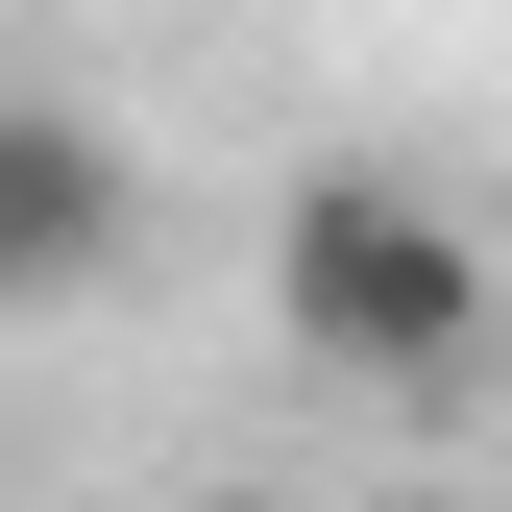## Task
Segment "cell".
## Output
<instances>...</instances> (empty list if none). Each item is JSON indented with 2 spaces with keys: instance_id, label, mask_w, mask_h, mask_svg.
Wrapping results in <instances>:
<instances>
[{
  "instance_id": "1",
  "label": "cell",
  "mask_w": 512,
  "mask_h": 512,
  "mask_svg": "<svg viewBox=\"0 0 512 512\" xmlns=\"http://www.w3.org/2000/svg\"><path fill=\"white\" fill-rule=\"evenodd\" d=\"M269 317L342 391H464L488 366V220L439 196V171H391V147H317L269 196Z\"/></svg>"
},
{
  "instance_id": "2",
  "label": "cell",
  "mask_w": 512,
  "mask_h": 512,
  "mask_svg": "<svg viewBox=\"0 0 512 512\" xmlns=\"http://www.w3.org/2000/svg\"><path fill=\"white\" fill-rule=\"evenodd\" d=\"M122 244H147V171H122V122H98L74 74H0V317L122 293Z\"/></svg>"
},
{
  "instance_id": "3",
  "label": "cell",
  "mask_w": 512,
  "mask_h": 512,
  "mask_svg": "<svg viewBox=\"0 0 512 512\" xmlns=\"http://www.w3.org/2000/svg\"><path fill=\"white\" fill-rule=\"evenodd\" d=\"M220 512H244V488H220Z\"/></svg>"
}]
</instances>
